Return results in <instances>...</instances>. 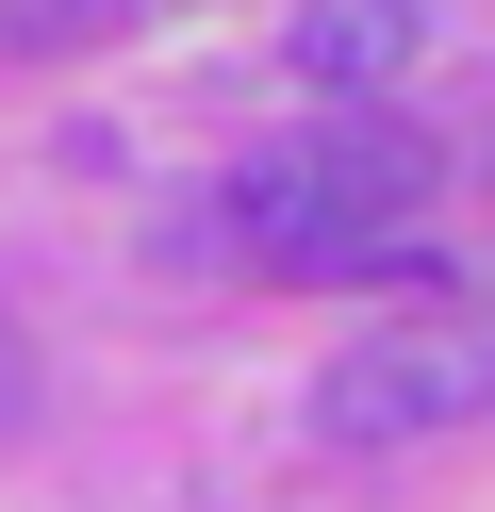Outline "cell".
Segmentation results:
<instances>
[{
  "label": "cell",
  "mask_w": 495,
  "mask_h": 512,
  "mask_svg": "<svg viewBox=\"0 0 495 512\" xmlns=\"http://www.w3.org/2000/svg\"><path fill=\"white\" fill-rule=\"evenodd\" d=\"M149 0H0V67H66V50H99V34H132Z\"/></svg>",
  "instance_id": "obj_4"
},
{
  "label": "cell",
  "mask_w": 495,
  "mask_h": 512,
  "mask_svg": "<svg viewBox=\"0 0 495 512\" xmlns=\"http://www.w3.org/2000/svg\"><path fill=\"white\" fill-rule=\"evenodd\" d=\"M413 0H314V17H297V83H396L413 67Z\"/></svg>",
  "instance_id": "obj_3"
},
{
  "label": "cell",
  "mask_w": 495,
  "mask_h": 512,
  "mask_svg": "<svg viewBox=\"0 0 495 512\" xmlns=\"http://www.w3.org/2000/svg\"><path fill=\"white\" fill-rule=\"evenodd\" d=\"M0 430H33V347H17V314H0Z\"/></svg>",
  "instance_id": "obj_5"
},
{
  "label": "cell",
  "mask_w": 495,
  "mask_h": 512,
  "mask_svg": "<svg viewBox=\"0 0 495 512\" xmlns=\"http://www.w3.org/2000/svg\"><path fill=\"white\" fill-rule=\"evenodd\" d=\"M231 232H248L281 281H380L396 248L429 232V149L380 133V116H363V133H297V149H264V166H248Z\"/></svg>",
  "instance_id": "obj_1"
},
{
  "label": "cell",
  "mask_w": 495,
  "mask_h": 512,
  "mask_svg": "<svg viewBox=\"0 0 495 512\" xmlns=\"http://www.w3.org/2000/svg\"><path fill=\"white\" fill-rule=\"evenodd\" d=\"M462 413H495V298H462L446 265L413 281V314H380L314 364L330 446H413V430H462Z\"/></svg>",
  "instance_id": "obj_2"
}]
</instances>
